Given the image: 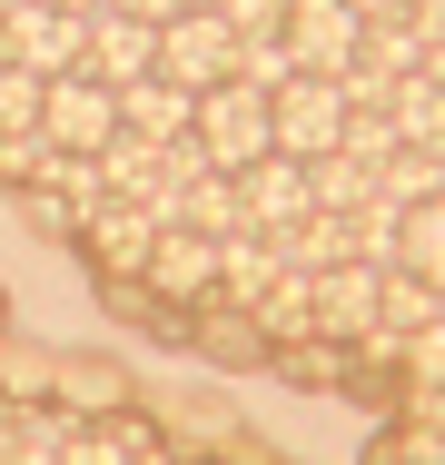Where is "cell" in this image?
I'll use <instances>...</instances> for the list:
<instances>
[{
    "label": "cell",
    "instance_id": "obj_1",
    "mask_svg": "<svg viewBox=\"0 0 445 465\" xmlns=\"http://www.w3.org/2000/svg\"><path fill=\"white\" fill-rule=\"evenodd\" d=\"M198 159L208 169H258V159H277V119H267V90L258 80H218V90H198Z\"/></svg>",
    "mask_w": 445,
    "mask_h": 465
},
{
    "label": "cell",
    "instance_id": "obj_2",
    "mask_svg": "<svg viewBox=\"0 0 445 465\" xmlns=\"http://www.w3.org/2000/svg\"><path fill=\"white\" fill-rule=\"evenodd\" d=\"M0 60L30 70V80H60V70L89 60V20L50 10V0H0Z\"/></svg>",
    "mask_w": 445,
    "mask_h": 465
},
{
    "label": "cell",
    "instance_id": "obj_3",
    "mask_svg": "<svg viewBox=\"0 0 445 465\" xmlns=\"http://www.w3.org/2000/svg\"><path fill=\"white\" fill-rule=\"evenodd\" d=\"M40 139H50L60 159H99V149L119 139V90H109V80H89V70L40 80Z\"/></svg>",
    "mask_w": 445,
    "mask_h": 465
},
{
    "label": "cell",
    "instance_id": "obj_4",
    "mask_svg": "<svg viewBox=\"0 0 445 465\" xmlns=\"http://www.w3.org/2000/svg\"><path fill=\"white\" fill-rule=\"evenodd\" d=\"M277 40H287V60H297L307 80H347L356 50H366V10H356V0H287Z\"/></svg>",
    "mask_w": 445,
    "mask_h": 465
},
{
    "label": "cell",
    "instance_id": "obj_5",
    "mask_svg": "<svg viewBox=\"0 0 445 465\" xmlns=\"http://www.w3.org/2000/svg\"><path fill=\"white\" fill-rule=\"evenodd\" d=\"M238 20H218V10H178L169 30H159V80L178 90H218V80H238Z\"/></svg>",
    "mask_w": 445,
    "mask_h": 465
},
{
    "label": "cell",
    "instance_id": "obj_6",
    "mask_svg": "<svg viewBox=\"0 0 445 465\" xmlns=\"http://www.w3.org/2000/svg\"><path fill=\"white\" fill-rule=\"evenodd\" d=\"M267 119H277V159H327V149L347 139V90L297 70V80L267 90Z\"/></svg>",
    "mask_w": 445,
    "mask_h": 465
},
{
    "label": "cell",
    "instance_id": "obj_7",
    "mask_svg": "<svg viewBox=\"0 0 445 465\" xmlns=\"http://www.w3.org/2000/svg\"><path fill=\"white\" fill-rule=\"evenodd\" d=\"M376 297H386V268H366V258L317 268V347H366L376 337Z\"/></svg>",
    "mask_w": 445,
    "mask_h": 465
},
{
    "label": "cell",
    "instance_id": "obj_8",
    "mask_svg": "<svg viewBox=\"0 0 445 465\" xmlns=\"http://www.w3.org/2000/svg\"><path fill=\"white\" fill-rule=\"evenodd\" d=\"M80 238H89V258H99L109 278H139V268H149V248L169 238V218H159V208H139V198H99V208L80 218Z\"/></svg>",
    "mask_w": 445,
    "mask_h": 465
},
{
    "label": "cell",
    "instance_id": "obj_9",
    "mask_svg": "<svg viewBox=\"0 0 445 465\" xmlns=\"http://www.w3.org/2000/svg\"><path fill=\"white\" fill-rule=\"evenodd\" d=\"M139 287H149L159 307H208V297H218V238H188V228H169V238L149 248Z\"/></svg>",
    "mask_w": 445,
    "mask_h": 465
},
{
    "label": "cell",
    "instance_id": "obj_10",
    "mask_svg": "<svg viewBox=\"0 0 445 465\" xmlns=\"http://www.w3.org/2000/svg\"><path fill=\"white\" fill-rule=\"evenodd\" d=\"M89 80H109V90H129V80H149L159 70V30L149 20H129V10H99L89 20Z\"/></svg>",
    "mask_w": 445,
    "mask_h": 465
},
{
    "label": "cell",
    "instance_id": "obj_11",
    "mask_svg": "<svg viewBox=\"0 0 445 465\" xmlns=\"http://www.w3.org/2000/svg\"><path fill=\"white\" fill-rule=\"evenodd\" d=\"M238 198H248V228H297V218H317L307 159H258V169H238Z\"/></svg>",
    "mask_w": 445,
    "mask_h": 465
},
{
    "label": "cell",
    "instance_id": "obj_12",
    "mask_svg": "<svg viewBox=\"0 0 445 465\" xmlns=\"http://www.w3.org/2000/svg\"><path fill=\"white\" fill-rule=\"evenodd\" d=\"M436 317H445L436 287L406 278V268H386V297H376V337H366V357H386V367H396V357H406V337H426Z\"/></svg>",
    "mask_w": 445,
    "mask_h": 465
},
{
    "label": "cell",
    "instance_id": "obj_13",
    "mask_svg": "<svg viewBox=\"0 0 445 465\" xmlns=\"http://www.w3.org/2000/svg\"><path fill=\"white\" fill-rule=\"evenodd\" d=\"M119 129L169 149V139H188V129H198V90H178V80H159V70H149V80H129V90H119Z\"/></svg>",
    "mask_w": 445,
    "mask_h": 465
},
{
    "label": "cell",
    "instance_id": "obj_14",
    "mask_svg": "<svg viewBox=\"0 0 445 465\" xmlns=\"http://www.w3.org/2000/svg\"><path fill=\"white\" fill-rule=\"evenodd\" d=\"M169 228H188V238H238V228H248V198H238V179H228V169H198V179L178 188Z\"/></svg>",
    "mask_w": 445,
    "mask_h": 465
},
{
    "label": "cell",
    "instance_id": "obj_15",
    "mask_svg": "<svg viewBox=\"0 0 445 465\" xmlns=\"http://www.w3.org/2000/svg\"><path fill=\"white\" fill-rule=\"evenodd\" d=\"M386 119H396V139H406L416 159H445V90L426 80V70H416V80H396Z\"/></svg>",
    "mask_w": 445,
    "mask_h": 465
},
{
    "label": "cell",
    "instance_id": "obj_16",
    "mask_svg": "<svg viewBox=\"0 0 445 465\" xmlns=\"http://www.w3.org/2000/svg\"><path fill=\"white\" fill-rule=\"evenodd\" d=\"M396 268H406V278H426V287L445 297V188L406 208V228H396Z\"/></svg>",
    "mask_w": 445,
    "mask_h": 465
},
{
    "label": "cell",
    "instance_id": "obj_17",
    "mask_svg": "<svg viewBox=\"0 0 445 465\" xmlns=\"http://www.w3.org/2000/svg\"><path fill=\"white\" fill-rule=\"evenodd\" d=\"M356 70H376V80H416V70H426V40H416L406 20H366V50H356Z\"/></svg>",
    "mask_w": 445,
    "mask_h": 465
},
{
    "label": "cell",
    "instance_id": "obj_18",
    "mask_svg": "<svg viewBox=\"0 0 445 465\" xmlns=\"http://www.w3.org/2000/svg\"><path fill=\"white\" fill-rule=\"evenodd\" d=\"M307 179H317V208H337V218H356V208L376 198V169H366V159H347V149L307 159Z\"/></svg>",
    "mask_w": 445,
    "mask_h": 465
},
{
    "label": "cell",
    "instance_id": "obj_19",
    "mask_svg": "<svg viewBox=\"0 0 445 465\" xmlns=\"http://www.w3.org/2000/svg\"><path fill=\"white\" fill-rule=\"evenodd\" d=\"M0 139H40V80L0 60Z\"/></svg>",
    "mask_w": 445,
    "mask_h": 465
},
{
    "label": "cell",
    "instance_id": "obj_20",
    "mask_svg": "<svg viewBox=\"0 0 445 465\" xmlns=\"http://www.w3.org/2000/svg\"><path fill=\"white\" fill-rule=\"evenodd\" d=\"M396 367H406V396H445V317L426 327V337H406Z\"/></svg>",
    "mask_w": 445,
    "mask_h": 465
},
{
    "label": "cell",
    "instance_id": "obj_21",
    "mask_svg": "<svg viewBox=\"0 0 445 465\" xmlns=\"http://www.w3.org/2000/svg\"><path fill=\"white\" fill-rule=\"evenodd\" d=\"M406 30H416L426 50H445V0H416V10H406Z\"/></svg>",
    "mask_w": 445,
    "mask_h": 465
},
{
    "label": "cell",
    "instance_id": "obj_22",
    "mask_svg": "<svg viewBox=\"0 0 445 465\" xmlns=\"http://www.w3.org/2000/svg\"><path fill=\"white\" fill-rule=\"evenodd\" d=\"M109 10H129V20H149V30H169L178 10H188V0H109Z\"/></svg>",
    "mask_w": 445,
    "mask_h": 465
},
{
    "label": "cell",
    "instance_id": "obj_23",
    "mask_svg": "<svg viewBox=\"0 0 445 465\" xmlns=\"http://www.w3.org/2000/svg\"><path fill=\"white\" fill-rule=\"evenodd\" d=\"M356 10H366V20H406L416 0H356Z\"/></svg>",
    "mask_w": 445,
    "mask_h": 465
},
{
    "label": "cell",
    "instance_id": "obj_24",
    "mask_svg": "<svg viewBox=\"0 0 445 465\" xmlns=\"http://www.w3.org/2000/svg\"><path fill=\"white\" fill-rule=\"evenodd\" d=\"M50 10H80V20H99V10H109V0H50Z\"/></svg>",
    "mask_w": 445,
    "mask_h": 465
},
{
    "label": "cell",
    "instance_id": "obj_25",
    "mask_svg": "<svg viewBox=\"0 0 445 465\" xmlns=\"http://www.w3.org/2000/svg\"><path fill=\"white\" fill-rule=\"evenodd\" d=\"M426 80H436V90H445V50H426Z\"/></svg>",
    "mask_w": 445,
    "mask_h": 465
},
{
    "label": "cell",
    "instance_id": "obj_26",
    "mask_svg": "<svg viewBox=\"0 0 445 465\" xmlns=\"http://www.w3.org/2000/svg\"><path fill=\"white\" fill-rule=\"evenodd\" d=\"M0 436H10V396H0Z\"/></svg>",
    "mask_w": 445,
    "mask_h": 465
}]
</instances>
